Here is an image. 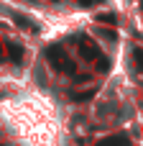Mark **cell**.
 Returning a JSON list of instances; mask_svg holds the SVG:
<instances>
[{
    "mask_svg": "<svg viewBox=\"0 0 143 146\" xmlns=\"http://www.w3.org/2000/svg\"><path fill=\"white\" fill-rule=\"evenodd\" d=\"M0 115L23 146H59L61 121L56 108L41 95H15L0 105Z\"/></svg>",
    "mask_w": 143,
    "mask_h": 146,
    "instance_id": "obj_1",
    "label": "cell"
}]
</instances>
